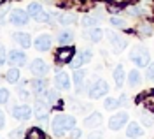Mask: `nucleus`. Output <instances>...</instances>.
Wrapping results in <instances>:
<instances>
[{
	"mask_svg": "<svg viewBox=\"0 0 154 139\" xmlns=\"http://www.w3.org/2000/svg\"><path fill=\"white\" fill-rule=\"evenodd\" d=\"M5 58H7V57H5V50H4V46L0 44V65L5 63Z\"/></svg>",
	"mask_w": 154,
	"mask_h": 139,
	"instance_id": "58836bf2",
	"label": "nucleus"
},
{
	"mask_svg": "<svg viewBox=\"0 0 154 139\" xmlns=\"http://www.w3.org/2000/svg\"><path fill=\"white\" fill-rule=\"evenodd\" d=\"M107 92H109V85L103 79H96L89 88V97L91 99H100V97H105Z\"/></svg>",
	"mask_w": 154,
	"mask_h": 139,
	"instance_id": "f03ea898",
	"label": "nucleus"
},
{
	"mask_svg": "<svg viewBox=\"0 0 154 139\" xmlns=\"http://www.w3.org/2000/svg\"><path fill=\"white\" fill-rule=\"evenodd\" d=\"M63 125H65V130H72L75 127V118L74 116H63Z\"/></svg>",
	"mask_w": 154,
	"mask_h": 139,
	"instance_id": "c756f323",
	"label": "nucleus"
},
{
	"mask_svg": "<svg viewBox=\"0 0 154 139\" xmlns=\"http://www.w3.org/2000/svg\"><path fill=\"white\" fill-rule=\"evenodd\" d=\"M88 35H89V40H93V42H100L102 37H103V30L93 27V28L89 30V34H88Z\"/></svg>",
	"mask_w": 154,
	"mask_h": 139,
	"instance_id": "aec40b11",
	"label": "nucleus"
},
{
	"mask_svg": "<svg viewBox=\"0 0 154 139\" xmlns=\"http://www.w3.org/2000/svg\"><path fill=\"white\" fill-rule=\"evenodd\" d=\"M81 65H82V60H81V57H77V58L70 60V67H72V69H79Z\"/></svg>",
	"mask_w": 154,
	"mask_h": 139,
	"instance_id": "e433bc0d",
	"label": "nucleus"
},
{
	"mask_svg": "<svg viewBox=\"0 0 154 139\" xmlns=\"http://www.w3.org/2000/svg\"><path fill=\"white\" fill-rule=\"evenodd\" d=\"M79 57H81V60H82V63H88L89 60L93 58V55H91V51H84V53H81Z\"/></svg>",
	"mask_w": 154,
	"mask_h": 139,
	"instance_id": "c9c22d12",
	"label": "nucleus"
},
{
	"mask_svg": "<svg viewBox=\"0 0 154 139\" xmlns=\"http://www.w3.org/2000/svg\"><path fill=\"white\" fill-rule=\"evenodd\" d=\"M140 81H142V76H140V72L135 69L130 72V78H128V83H130V86H137V85H140Z\"/></svg>",
	"mask_w": 154,
	"mask_h": 139,
	"instance_id": "4be33fe9",
	"label": "nucleus"
},
{
	"mask_svg": "<svg viewBox=\"0 0 154 139\" xmlns=\"http://www.w3.org/2000/svg\"><path fill=\"white\" fill-rule=\"evenodd\" d=\"M9 21L12 25H16V27H23V25H26L28 23V12H25V11H12L9 14Z\"/></svg>",
	"mask_w": 154,
	"mask_h": 139,
	"instance_id": "39448f33",
	"label": "nucleus"
},
{
	"mask_svg": "<svg viewBox=\"0 0 154 139\" xmlns=\"http://www.w3.org/2000/svg\"><path fill=\"white\" fill-rule=\"evenodd\" d=\"M51 130H53L54 136H61L63 132H67L65 130V125H63V115H58V116L53 118V121H51Z\"/></svg>",
	"mask_w": 154,
	"mask_h": 139,
	"instance_id": "9b49d317",
	"label": "nucleus"
},
{
	"mask_svg": "<svg viewBox=\"0 0 154 139\" xmlns=\"http://www.w3.org/2000/svg\"><path fill=\"white\" fill-rule=\"evenodd\" d=\"M116 4H125V0H114Z\"/></svg>",
	"mask_w": 154,
	"mask_h": 139,
	"instance_id": "c03bdc74",
	"label": "nucleus"
},
{
	"mask_svg": "<svg viewBox=\"0 0 154 139\" xmlns=\"http://www.w3.org/2000/svg\"><path fill=\"white\" fill-rule=\"evenodd\" d=\"M144 132H142V127L138 125V123H130V127H128V132H126V136L128 137H140Z\"/></svg>",
	"mask_w": 154,
	"mask_h": 139,
	"instance_id": "f3484780",
	"label": "nucleus"
},
{
	"mask_svg": "<svg viewBox=\"0 0 154 139\" xmlns=\"http://www.w3.org/2000/svg\"><path fill=\"white\" fill-rule=\"evenodd\" d=\"M130 60L133 62L137 67H147L149 63H151V55H149V51L142 48V46H135L131 53H130Z\"/></svg>",
	"mask_w": 154,
	"mask_h": 139,
	"instance_id": "f257e3e1",
	"label": "nucleus"
},
{
	"mask_svg": "<svg viewBox=\"0 0 154 139\" xmlns=\"http://www.w3.org/2000/svg\"><path fill=\"white\" fill-rule=\"evenodd\" d=\"M147 78H149V79H154V65L147 69Z\"/></svg>",
	"mask_w": 154,
	"mask_h": 139,
	"instance_id": "79ce46f5",
	"label": "nucleus"
},
{
	"mask_svg": "<svg viewBox=\"0 0 154 139\" xmlns=\"http://www.w3.org/2000/svg\"><path fill=\"white\" fill-rule=\"evenodd\" d=\"M5 79L9 81V83H18L19 81V70L16 67H12V69L7 70V74H5Z\"/></svg>",
	"mask_w": 154,
	"mask_h": 139,
	"instance_id": "b1692460",
	"label": "nucleus"
},
{
	"mask_svg": "<svg viewBox=\"0 0 154 139\" xmlns=\"http://www.w3.org/2000/svg\"><path fill=\"white\" fill-rule=\"evenodd\" d=\"M49 18H51V16H49L48 12H44V11H42L40 14H37V16H35V20H37V21H42V23H48Z\"/></svg>",
	"mask_w": 154,
	"mask_h": 139,
	"instance_id": "f704fd0d",
	"label": "nucleus"
},
{
	"mask_svg": "<svg viewBox=\"0 0 154 139\" xmlns=\"http://www.w3.org/2000/svg\"><path fill=\"white\" fill-rule=\"evenodd\" d=\"M58 42H60V44H63V46H68V44H72V42H74V34H72L70 30L63 32V34L58 37Z\"/></svg>",
	"mask_w": 154,
	"mask_h": 139,
	"instance_id": "6ab92c4d",
	"label": "nucleus"
},
{
	"mask_svg": "<svg viewBox=\"0 0 154 139\" xmlns=\"http://www.w3.org/2000/svg\"><path fill=\"white\" fill-rule=\"evenodd\" d=\"M30 69H32V72H33L35 76H38V78H42V76H44V74L48 72V63H46L44 60H38V58H35L33 62H32Z\"/></svg>",
	"mask_w": 154,
	"mask_h": 139,
	"instance_id": "1a4fd4ad",
	"label": "nucleus"
},
{
	"mask_svg": "<svg viewBox=\"0 0 154 139\" xmlns=\"http://www.w3.org/2000/svg\"><path fill=\"white\" fill-rule=\"evenodd\" d=\"M40 99L44 100L46 104L51 106V104H54V102L58 100V95H56V92H54V90H46V92H44V95H42Z\"/></svg>",
	"mask_w": 154,
	"mask_h": 139,
	"instance_id": "a211bd4d",
	"label": "nucleus"
},
{
	"mask_svg": "<svg viewBox=\"0 0 154 139\" xmlns=\"http://www.w3.org/2000/svg\"><path fill=\"white\" fill-rule=\"evenodd\" d=\"M82 136V132L81 130H72L70 134H68V137H81Z\"/></svg>",
	"mask_w": 154,
	"mask_h": 139,
	"instance_id": "ea45409f",
	"label": "nucleus"
},
{
	"mask_svg": "<svg viewBox=\"0 0 154 139\" xmlns=\"http://www.w3.org/2000/svg\"><path fill=\"white\" fill-rule=\"evenodd\" d=\"M126 12H128V14H131V16H140V14H142V9H140V7H137V5H130V7L126 9Z\"/></svg>",
	"mask_w": 154,
	"mask_h": 139,
	"instance_id": "2f4dec72",
	"label": "nucleus"
},
{
	"mask_svg": "<svg viewBox=\"0 0 154 139\" xmlns=\"http://www.w3.org/2000/svg\"><path fill=\"white\" fill-rule=\"evenodd\" d=\"M32 90L37 93V95H44V92H46V83H44V79H40V78H37V79L32 81Z\"/></svg>",
	"mask_w": 154,
	"mask_h": 139,
	"instance_id": "2eb2a0df",
	"label": "nucleus"
},
{
	"mask_svg": "<svg viewBox=\"0 0 154 139\" xmlns=\"http://www.w3.org/2000/svg\"><path fill=\"white\" fill-rule=\"evenodd\" d=\"M100 123H102V115H100V113H93V115H89V116L84 120V125L89 127V129L95 127V125H100Z\"/></svg>",
	"mask_w": 154,
	"mask_h": 139,
	"instance_id": "dca6fc26",
	"label": "nucleus"
},
{
	"mask_svg": "<svg viewBox=\"0 0 154 139\" xmlns=\"http://www.w3.org/2000/svg\"><path fill=\"white\" fill-rule=\"evenodd\" d=\"M11 136L12 137H21L23 136V129H18V130H14V132H11Z\"/></svg>",
	"mask_w": 154,
	"mask_h": 139,
	"instance_id": "a19ab883",
	"label": "nucleus"
},
{
	"mask_svg": "<svg viewBox=\"0 0 154 139\" xmlns=\"http://www.w3.org/2000/svg\"><path fill=\"white\" fill-rule=\"evenodd\" d=\"M138 34H140L142 37L151 35V34H152V25H151V23H142V25L138 27Z\"/></svg>",
	"mask_w": 154,
	"mask_h": 139,
	"instance_id": "393cba45",
	"label": "nucleus"
},
{
	"mask_svg": "<svg viewBox=\"0 0 154 139\" xmlns=\"http://www.w3.org/2000/svg\"><path fill=\"white\" fill-rule=\"evenodd\" d=\"M95 23H96V21H95V18H89V16L82 20V25H84V27H93Z\"/></svg>",
	"mask_w": 154,
	"mask_h": 139,
	"instance_id": "4c0bfd02",
	"label": "nucleus"
},
{
	"mask_svg": "<svg viewBox=\"0 0 154 139\" xmlns=\"http://www.w3.org/2000/svg\"><path fill=\"white\" fill-rule=\"evenodd\" d=\"M84 78H86V72L81 69H75V72H74V83H75L77 88H81V85L84 83Z\"/></svg>",
	"mask_w": 154,
	"mask_h": 139,
	"instance_id": "5701e85b",
	"label": "nucleus"
},
{
	"mask_svg": "<svg viewBox=\"0 0 154 139\" xmlns=\"http://www.w3.org/2000/svg\"><path fill=\"white\" fill-rule=\"evenodd\" d=\"M142 123H144L145 127H152V123H154L152 116H151L149 113H144V115H142Z\"/></svg>",
	"mask_w": 154,
	"mask_h": 139,
	"instance_id": "7c9ffc66",
	"label": "nucleus"
},
{
	"mask_svg": "<svg viewBox=\"0 0 154 139\" xmlns=\"http://www.w3.org/2000/svg\"><path fill=\"white\" fill-rule=\"evenodd\" d=\"M26 12H28V16H33V18H35L37 14L42 12V5H40L38 2H32L28 7H26Z\"/></svg>",
	"mask_w": 154,
	"mask_h": 139,
	"instance_id": "412c9836",
	"label": "nucleus"
},
{
	"mask_svg": "<svg viewBox=\"0 0 154 139\" xmlns=\"http://www.w3.org/2000/svg\"><path fill=\"white\" fill-rule=\"evenodd\" d=\"M144 106L149 111H152L154 113V92L152 93H147V95L144 97Z\"/></svg>",
	"mask_w": 154,
	"mask_h": 139,
	"instance_id": "bb28decb",
	"label": "nucleus"
},
{
	"mask_svg": "<svg viewBox=\"0 0 154 139\" xmlns=\"http://www.w3.org/2000/svg\"><path fill=\"white\" fill-rule=\"evenodd\" d=\"M74 55H75V50L72 46H65V48H61V50L56 51L54 58H56L58 63H68L70 60L74 58Z\"/></svg>",
	"mask_w": 154,
	"mask_h": 139,
	"instance_id": "20e7f679",
	"label": "nucleus"
},
{
	"mask_svg": "<svg viewBox=\"0 0 154 139\" xmlns=\"http://www.w3.org/2000/svg\"><path fill=\"white\" fill-rule=\"evenodd\" d=\"M114 81L117 85V88L123 86V83H125V67L123 65H117L114 69Z\"/></svg>",
	"mask_w": 154,
	"mask_h": 139,
	"instance_id": "4468645a",
	"label": "nucleus"
},
{
	"mask_svg": "<svg viewBox=\"0 0 154 139\" xmlns=\"http://www.w3.org/2000/svg\"><path fill=\"white\" fill-rule=\"evenodd\" d=\"M110 44H112V48H114L116 53H119V51H123L128 46V42L123 35H119V34H110Z\"/></svg>",
	"mask_w": 154,
	"mask_h": 139,
	"instance_id": "9d476101",
	"label": "nucleus"
},
{
	"mask_svg": "<svg viewBox=\"0 0 154 139\" xmlns=\"http://www.w3.org/2000/svg\"><path fill=\"white\" fill-rule=\"evenodd\" d=\"M103 108H105L107 111H112L116 109V108H119V100H116V99H105V102H103Z\"/></svg>",
	"mask_w": 154,
	"mask_h": 139,
	"instance_id": "cd10ccee",
	"label": "nucleus"
},
{
	"mask_svg": "<svg viewBox=\"0 0 154 139\" xmlns=\"http://www.w3.org/2000/svg\"><path fill=\"white\" fill-rule=\"evenodd\" d=\"M4 123H5V116H4V113L0 111V129L4 127Z\"/></svg>",
	"mask_w": 154,
	"mask_h": 139,
	"instance_id": "37998d69",
	"label": "nucleus"
},
{
	"mask_svg": "<svg viewBox=\"0 0 154 139\" xmlns=\"http://www.w3.org/2000/svg\"><path fill=\"white\" fill-rule=\"evenodd\" d=\"M2 2H4V0H0V4H2Z\"/></svg>",
	"mask_w": 154,
	"mask_h": 139,
	"instance_id": "a18cd8bd",
	"label": "nucleus"
},
{
	"mask_svg": "<svg viewBox=\"0 0 154 139\" xmlns=\"http://www.w3.org/2000/svg\"><path fill=\"white\" fill-rule=\"evenodd\" d=\"M26 137L28 139H44L46 136H44V132L40 129H30L28 132H26Z\"/></svg>",
	"mask_w": 154,
	"mask_h": 139,
	"instance_id": "a878e982",
	"label": "nucleus"
},
{
	"mask_svg": "<svg viewBox=\"0 0 154 139\" xmlns=\"http://www.w3.org/2000/svg\"><path fill=\"white\" fill-rule=\"evenodd\" d=\"M51 44H53V39L49 37L48 34H40L37 39L33 40V46L38 51H49L51 50Z\"/></svg>",
	"mask_w": 154,
	"mask_h": 139,
	"instance_id": "0eeeda50",
	"label": "nucleus"
},
{
	"mask_svg": "<svg viewBox=\"0 0 154 139\" xmlns=\"http://www.w3.org/2000/svg\"><path fill=\"white\" fill-rule=\"evenodd\" d=\"M14 39L18 40L19 44H21V48H25V50H28L30 46H32V39H30L28 34H23V32L14 34Z\"/></svg>",
	"mask_w": 154,
	"mask_h": 139,
	"instance_id": "ddd939ff",
	"label": "nucleus"
},
{
	"mask_svg": "<svg viewBox=\"0 0 154 139\" xmlns=\"http://www.w3.org/2000/svg\"><path fill=\"white\" fill-rule=\"evenodd\" d=\"M110 25L112 27H117V28H125V21L121 20V18H110Z\"/></svg>",
	"mask_w": 154,
	"mask_h": 139,
	"instance_id": "72a5a7b5",
	"label": "nucleus"
},
{
	"mask_svg": "<svg viewBox=\"0 0 154 139\" xmlns=\"http://www.w3.org/2000/svg\"><path fill=\"white\" fill-rule=\"evenodd\" d=\"M7 100H9V90L0 88V104H5Z\"/></svg>",
	"mask_w": 154,
	"mask_h": 139,
	"instance_id": "473e14b6",
	"label": "nucleus"
},
{
	"mask_svg": "<svg viewBox=\"0 0 154 139\" xmlns=\"http://www.w3.org/2000/svg\"><path fill=\"white\" fill-rule=\"evenodd\" d=\"M74 20H75V16L70 14V12H65V14L60 16V23L61 25H70V23H74Z\"/></svg>",
	"mask_w": 154,
	"mask_h": 139,
	"instance_id": "c85d7f7f",
	"label": "nucleus"
},
{
	"mask_svg": "<svg viewBox=\"0 0 154 139\" xmlns=\"http://www.w3.org/2000/svg\"><path fill=\"white\" fill-rule=\"evenodd\" d=\"M54 83H56L58 88L70 90V79H68V74H65V72H60L56 78H54Z\"/></svg>",
	"mask_w": 154,
	"mask_h": 139,
	"instance_id": "f8f14e48",
	"label": "nucleus"
},
{
	"mask_svg": "<svg viewBox=\"0 0 154 139\" xmlns=\"http://www.w3.org/2000/svg\"><path fill=\"white\" fill-rule=\"evenodd\" d=\"M152 2H154V0H152Z\"/></svg>",
	"mask_w": 154,
	"mask_h": 139,
	"instance_id": "49530a36",
	"label": "nucleus"
},
{
	"mask_svg": "<svg viewBox=\"0 0 154 139\" xmlns=\"http://www.w3.org/2000/svg\"><path fill=\"white\" fill-rule=\"evenodd\" d=\"M126 121H128V113L121 111V113H117V115H114V116H110V120H109V129L110 130H119V129L125 127Z\"/></svg>",
	"mask_w": 154,
	"mask_h": 139,
	"instance_id": "7ed1b4c3",
	"label": "nucleus"
},
{
	"mask_svg": "<svg viewBox=\"0 0 154 139\" xmlns=\"http://www.w3.org/2000/svg\"><path fill=\"white\" fill-rule=\"evenodd\" d=\"M7 58H9L11 65H16V67H21V65L26 63V55H25L21 50H12Z\"/></svg>",
	"mask_w": 154,
	"mask_h": 139,
	"instance_id": "423d86ee",
	"label": "nucleus"
},
{
	"mask_svg": "<svg viewBox=\"0 0 154 139\" xmlns=\"http://www.w3.org/2000/svg\"><path fill=\"white\" fill-rule=\"evenodd\" d=\"M11 113L16 120H30V116H32L30 106H16V108L11 109Z\"/></svg>",
	"mask_w": 154,
	"mask_h": 139,
	"instance_id": "6e6552de",
	"label": "nucleus"
}]
</instances>
